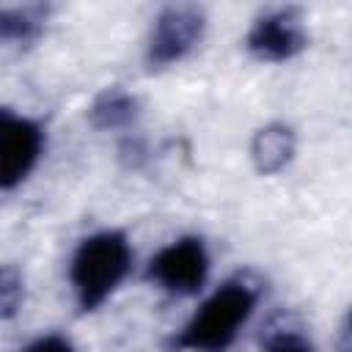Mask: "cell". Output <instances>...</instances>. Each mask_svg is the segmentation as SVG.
I'll return each instance as SVG.
<instances>
[{
	"mask_svg": "<svg viewBox=\"0 0 352 352\" xmlns=\"http://www.w3.org/2000/svg\"><path fill=\"white\" fill-rule=\"evenodd\" d=\"M209 278V250L201 236H179L146 264V280L173 297H190Z\"/></svg>",
	"mask_w": 352,
	"mask_h": 352,
	"instance_id": "3957f363",
	"label": "cell"
},
{
	"mask_svg": "<svg viewBox=\"0 0 352 352\" xmlns=\"http://www.w3.org/2000/svg\"><path fill=\"white\" fill-rule=\"evenodd\" d=\"M121 157H124V162L129 168H140L143 160H146V148H143L140 140H124L121 143Z\"/></svg>",
	"mask_w": 352,
	"mask_h": 352,
	"instance_id": "4fadbf2b",
	"label": "cell"
},
{
	"mask_svg": "<svg viewBox=\"0 0 352 352\" xmlns=\"http://www.w3.org/2000/svg\"><path fill=\"white\" fill-rule=\"evenodd\" d=\"M264 352H314L308 338L297 330H275L264 341Z\"/></svg>",
	"mask_w": 352,
	"mask_h": 352,
	"instance_id": "8fae6325",
	"label": "cell"
},
{
	"mask_svg": "<svg viewBox=\"0 0 352 352\" xmlns=\"http://www.w3.org/2000/svg\"><path fill=\"white\" fill-rule=\"evenodd\" d=\"M25 300L22 272L14 264H0V322H8L19 314Z\"/></svg>",
	"mask_w": 352,
	"mask_h": 352,
	"instance_id": "30bf717a",
	"label": "cell"
},
{
	"mask_svg": "<svg viewBox=\"0 0 352 352\" xmlns=\"http://www.w3.org/2000/svg\"><path fill=\"white\" fill-rule=\"evenodd\" d=\"M50 6L25 3V6H3L0 8V44H30L44 33L50 19Z\"/></svg>",
	"mask_w": 352,
	"mask_h": 352,
	"instance_id": "ba28073f",
	"label": "cell"
},
{
	"mask_svg": "<svg viewBox=\"0 0 352 352\" xmlns=\"http://www.w3.org/2000/svg\"><path fill=\"white\" fill-rule=\"evenodd\" d=\"M245 47L256 60L264 63H283L297 58L308 47V33L300 8L283 6L256 16L245 36Z\"/></svg>",
	"mask_w": 352,
	"mask_h": 352,
	"instance_id": "8992f818",
	"label": "cell"
},
{
	"mask_svg": "<svg viewBox=\"0 0 352 352\" xmlns=\"http://www.w3.org/2000/svg\"><path fill=\"white\" fill-rule=\"evenodd\" d=\"M338 352H349V319L346 316L341 319V327H338Z\"/></svg>",
	"mask_w": 352,
	"mask_h": 352,
	"instance_id": "5bb4252c",
	"label": "cell"
},
{
	"mask_svg": "<svg viewBox=\"0 0 352 352\" xmlns=\"http://www.w3.org/2000/svg\"><path fill=\"white\" fill-rule=\"evenodd\" d=\"M294 148H297L294 129L289 124L272 121V124H264L261 129H256V135L250 140V160L261 176H275L292 162Z\"/></svg>",
	"mask_w": 352,
	"mask_h": 352,
	"instance_id": "52a82bcc",
	"label": "cell"
},
{
	"mask_svg": "<svg viewBox=\"0 0 352 352\" xmlns=\"http://www.w3.org/2000/svg\"><path fill=\"white\" fill-rule=\"evenodd\" d=\"M22 352H74V346L63 338V336H55V333H50V336H41V338H36V341H30Z\"/></svg>",
	"mask_w": 352,
	"mask_h": 352,
	"instance_id": "7c38bea8",
	"label": "cell"
},
{
	"mask_svg": "<svg viewBox=\"0 0 352 352\" xmlns=\"http://www.w3.org/2000/svg\"><path fill=\"white\" fill-rule=\"evenodd\" d=\"M132 248L121 231H96L85 236L69 264V280L80 311H96L126 278Z\"/></svg>",
	"mask_w": 352,
	"mask_h": 352,
	"instance_id": "7a4b0ae2",
	"label": "cell"
},
{
	"mask_svg": "<svg viewBox=\"0 0 352 352\" xmlns=\"http://www.w3.org/2000/svg\"><path fill=\"white\" fill-rule=\"evenodd\" d=\"M138 116H140V104L124 88H104L88 107V118H91L94 129H102V132L126 129L138 121Z\"/></svg>",
	"mask_w": 352,
	"mask_h": 352,
	"instance_id": "9c48e42d",
	"label": "cell"
},
{
	"mask_svg": "<svg viewBox=\"0 0 352 352\" xmlns=\"http://www.w3.org/2000/svg\"><path fill=\"white\" fill-rule=\"evenodd\" d=\"M206 28V14L198 6L190 3H176L165 6L151 28L148 44H146V66L148 69H165L187 58Z\"/></svg>",
	"mask_w": 352,
	"mask_h": 352,
	"instance_id": "277c9868",
	"label": "cell"
},
{
	"mask_svg": "<svg viewBox=\"0 0 352 352\" xmlns=\"http://www.w3.org/2000/svg\"><path fill=\"white\" fill-rule=\"evenodd\" d=\"M258 302V283L231 278L214 289L187 324L168 341V352H226Z\"/></svg>",
	"mask_w": 352,
	"mask_h": 352,
	"instance_id": "6da1fadb",
	"label": "cell"
},
{
	"mask_svg": "<svg viewBox=\"0 0 352 352\" xmlns=\"http://www.w3.org/2000/svg\"><path fill=\"white\" fill-rule=\"evenodd\" d=\"M41 151V124L0 104V190H14L19 182H25Z\"/></svg>",
	"mask_w": 352,
	"mask_h": 352,
	"instance_id": "5b68a950",
	"label": "cell"
}]
</instances>
